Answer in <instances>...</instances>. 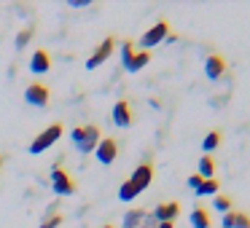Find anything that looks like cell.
<instances>
[{"instance_id":"12","label":"cell","mask_w":250,"mask_h":228,"mask_svg":"<svg viewBox=\"0 0 250 228\" xmlns=\"http://www.w3.org/2000/svg\"><path fill=\"white\" fill-rule=\"evenodd\" d=\"M226 73V59H223L221 54H210L205 59V76L210 78V81H218V78Z\"/></svg>"},{"instance_id":"26","label":"cell","mask_w":250,"mask_h":228,"mask_svg":"<svg viewBox=\"0 0 250 228\" xmlns=\"http://www.w3.org/2000/svg\"><path fill=\"white\" fill-rule=\"evenodd\" d=\"M86 3H92V0H70V6H78V8L86 6Z\"/></svg>"},{"instance_id":"18","label":"cell","mask_w":250,"mask_h":228,"mask_svg":"<svg viewBox=\"0 0 250 228\" xmlns=\"http://www.w3.org/2000/svg\"><path fill=\"white\" fill-rule=\"evenodd\" d=\"M33 35H35V27H33V24H27L24 30H19V35H17V49H24V46L33 40Z\"/></svg>"},{"instance_id":"1","label":"cell","mask_w":250,"mask_h":228,"mask_svg":"<svg viewBox=\"0 0 250 228\" xmlns=\"http://www.w3.org/2000/svg\"><path fill=\"white\" fill-rule=\"evenodd\" d=\"M70 140H73V145H76L78 153H94L100 145V140H103V129H100L97 124L76 126V129L70 132Z\"/></svg>"},{"instance_id":"27","label":"cell","mask_w":250,"mask_h":228,"mask_svg":"<svg viewBox=\"0 0 250 228\" xmlns=\"http://www.w3.org/2000/svg\"><path fill=\"white\" fill-rule=\"evenodd\" d=\"M175 223H156V228H172Z\"/></svg>"},{"instance_id":"24","label":"cell","mask_w":250,"mask_h":228,"mask_svg":"<svg viewBox=\"0 0 250 228\" xmlns=\"http://www.w3.org/2000/svg\"><path fill=\"white\" fill-rule=\"evenodd\" d=\"M215 209L223 212V215L231 212V199H229V196H215Z\"/></svg>"},{"instance_id":"23","label":"cell","mask_w":250,"mask_h":228,"mask_svg":"<svg viewBox=\"0 0 250 228\" xmlns=\"http://www.w3.org/2000/svg\"><path fill=\"white\" fill-rule=\"evenodd\" d=\"M231 228H250V217L245 212H234V220H231Z\"/></svg>"},{"instance_id":"19","label":"cell","mask_w":250,"mask_h":228,"mask_svg":"<svg viewBox=\"0 0 250 228\" xmlns=\"http://www.w3.org/2000/svg\"><path fill=\"white\" fill-rule=\"evenodd\" d=\"M135 196H140V193L135 190V185H132L129 180H124V183H121V188H119V199H121V201H132Z\"/></svg>"},{"instance_id":"9","label":"cell","mask_w":250,"mask_h":228,"mask_svg":"<svg viewBox=\"0 0 250 228\" xmlns=\"http://www.w3.org/2000/svg\"><path fill=\"white\" fill-rule=\"evenodd\" d=\"M116 156H119V142L113 137H103L97 145V161L100 164H113Z\"/></svg>"},{"instance_id":"22","label":"cell","mask_w":250,"mask_h":228,"mask_svg":"<svg viewBox=\"0 0 250 228\" xmlns=\"http://www.w3.org/2000/svg\"><path fill=\"white\" fill-rule=\"evenodd\" d=\"M132 57H135V43H132V40H124V43H121V62H124V67L132 62Z\"/></svg>"},{"instance_id":"29","label":"cell","mask_w":250,"mask_h":228,"mask_svg":"<svg viewBox=\"0 0 250 228\" xmlns=\"http://www.w3.org/2000/svg\"><path fill=\"white\" fill-rule=\"evenodd\" d=\"M103 228H113V226H103Z\"/></svg>"},{"instance_id":"13","label":"cell","mask_w":250,"mask_h":228,"mask_svg":"<svg viewBox=\"0 0 250 228\" xmlns=\"http://www.w3.org/2000/svg\"><path fill=\"white\" fill-rule=\"evenodd\" d=\"M51 67V57H49V51L46 49H38L33 54V59H30V70L33 73H46Z\"/></svg>"},{"instance_id":"3","label":"cell","mask_w":250,"mask_h":228,"mask_svg":"<svg viewBox=\"0 0 250 228\" xmlns=\"http://www.w3.org/2000/svg\"><path fill=\"white\" fill-rule=\"evenodd\" d=\"M51 188H54V193H60V196H70V193L78 190V180L73 177L62 164H57V167L51 169Z\"/></svg>"},{"instance_id":"15","label":"cell","mask_w":250,"mask_h":228,"mask_svg":"<svg viewBox=\"0 0 250 228\" xmlns=\"http://www.w3.org/2000/svg\"><path fill=\"white\" fill-rule=\"evenodd\" d=\"M151 62V51H135V57H132V62L126 65V70L129 73H137V70H143V67Z\"/></svg>"},{"instance_id":"7","label":"cell","mask_w":250,"mask_h":228,"mask_svg":"<svg viewBox=\"0 0 250 228\" xmlns=\"http://www.w3.org/2000/svg\"><path fill=\"white\" fill-rule=\"evenodd\" d=\"M49 86L46 83H30L27 89H24V99H27L30 105H38V108H46L49 105Z\"/></svg>"},{"instance_id":"16","label":"cell","mask_w":250,"mask_h":228,"mask_svg":"<svg viewBox=\"0 0 250 228\" xmlns=\"http://www.w3.org/2000/svg\"><path fill=\"white\" fill-rule=\"evenodd\" d=\"M199 174L205 180L215 177V161H212V156H202L199 158Z\"/></svg>"},{"instance_id":"14","label":"cell","mask_w":250,"mask_h":228,"mask_svg":"<svg viewBox=\"0 0 250 228\" xmlns=\"http://www.w3.org/2000/svg\"><path fill=\"white\" fill-rule=\"evenodd\" d=\"M191 226L194 228H210V212L205 207H194L191 212Z\"/></svg>"},{"instance_id":"11","label":"cell","mask_w":250,"mask_h":228,"mask_svg":"<svg viewBox=\"0 0 250 228\" xmlns=\"http://www.w3.org/2000/svg\"><path fill=\"white\" fill-rule=\"evenodd\" d=\"M180 215V204L178 201H164V204H159L156 209H153V220L156 223H175V217Z\"/></svg>"},{"instance_id":"2","label":"cell","mask_w":250,"mask_h":228,"mask_svg":"<svg viewBox=\"0 0 250 228\" xmlns=\"http://www.w3.org/2000/svg\"><path fill=\"white\" fill-rule=\"evenodd\" d=\"M62 132H65V126H62L60 121H57V124H49V126H46V129L41 132L38 137H35L33 142H30V153H33V156H38V153L49 151V148L54 145V142L60 140V137H62Z\"/></svg>"},{"instance_id":"25","label":"cell","mask_w":250,"mask_h":228,"mask_svg":"<svg viewBox=\"0 0 250 228\" xmlns=\"http://www.w3.org/2000/svg\"><path fill=\"white\" fill-rule=\"evenodd\" d=\"M202 183H205V177H202V174H191V177H188V185H191V188H194V190L199 188Z\"/></svg>"},{"instance_id":"17","label":"cell","mask_w":250,"mask_h":228,"mask_svg":"<svg viewBox=\"0 0 250 228\" xmlns=\"http://www.w3.org/2000/svg\"><path fill=\"white\" fill-rule=\"evenodd\" d=\"M218 145H221V132H218V129L207 132V134H205V142H202V148H205V156H207L210 151H215Z\"/></svg>"},{"instance_id":"6","label":"cell","mask_w":250,"mask_h":228,"mask_svg":"<svg viewBox=\"0 0 250 228\" xmlns=\"http://www.w3.org/2000/svg\"><path fill=\"white\" fill-rule=\"evenodd\" d=\"M113 46H116V38H113V35H108V38H105L103 43L97 46V49H94V54L86 59V70H94L97 65H103V62H108V57L113 54Z\"/></svg>"},{"instance_id":"8","label":"cell","mask_w":250,"mask_h":228,"mask_svg":"<svg viewBox=\"0 0 250 228\" xmlns=\"http://www.w3.org/2000/svg\"><path fill=\"white\" fill-rule=\"evenodd\" d=\"M153 223H156V220H153L146 209H129L124 215V226H121V228H151Z\"/></svg>"},{"instance_id":"28","label":"cell","mask_w":250,"mask_h":228,"mask_svg":"<svg viewBox=\"0 0 250 228\" xmlns=\"http://www.w3.org/2000/svg\"><path fill=\"white\" fill-rule=\"evenodd\" d=\"M3 161H6V158H3V156H0V169H3Z\"/></svg>"},{"instance_id":"5","label":"cell","mask_w":250,"mask_h":228,"mask_svg":"<svg viewBox=\"0 0 250 228\" xmlns=\"http://www.w3.org/2000/svg\"><path fill=\"white\" fill-rule=\"evenodd\" d=\"M151 180H153V164L151 161H143V164H137V167H135L129 183L135 185V190L140 193V190H146L148 185H151Z\"/></svg>"},{"instance_id":"21","label":"cell","mask_w":250,"mask_h":228,"mask_svg":"<svg viewBox=\"0 0 250 228\" xmlns=\"http://www.w3.org/2000/svg\"><path fill=\"white\" fill-rule=\"evenodd\" d=\"M62 220H65V217H62L60 212H54V215H46L43 220H41V226H38V228H60V226H62Z\"/></svg>"},{"instance_id":"4","label":"cell","mask_w":250,"mask_h":228,"mask_svg":"<svg viewBox=\"0 0 250 228\" xmlns=\"http://www.w3.org/2000/svg\"><path fill=\"white\" fill-rule=\"evenodd\" d=\"M167 35H169V22H167V19H159V22L140 38L143 51H151V46H159L162 40H167Z\"/></svg>"},{"instance_id":"10","label":"cell","mask_w":250,"mask_h":228,"mask_svg":"<svg viewBox=\"0 0 250 228\" xmlns=\"http://www.w3.org/2000/svg\"><path fill=\"white\" fill-rule=\"evenodd\" d=\"M113 124L116 126H132L135 124V113H132L129 99H119L113 105Z\"/></svg>"},{"instance_id":"20","label":"cell","mask_w":250,"mask_h":228,"mask_svg":"<svg viewBox=\"0 0 250 228\" xmlns=\"http://www.w3.org/2000/svg\"><path fill=\"white\" fill-rule=\"evenodd\" d=\"M212 193H218V180L215 177L205 180V183L196 188V196H212Z\"/></svg>"}]
</instances>
